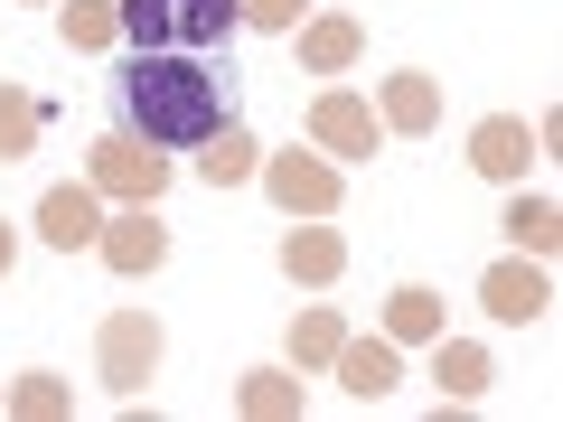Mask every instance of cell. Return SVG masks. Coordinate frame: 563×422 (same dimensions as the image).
Listing matches in <instances>:
<instances>
[{
    "mask_svg": "<svg viewBox=\"0 0 563 422\" xmlns=\"http://www.w3.org/2000/svg\"><path fill=\"white\" fill-rule=\"evenodd\" d=\"M103 122L113 141H141V151H207V141L235 122V76H217L188 47H132V57L103 76Z\"/></svg>",
    "mask_w": 563,
    "mask_h": 422,
    "instance_id": "1",
    "label": "cell"
},
{
    "mask_svg": "<svg viewBox=\"0 0 563 422\" xmlns=\"http://www.w3.org/2000/svg\"><path fill=\"white\" fill-rule=\"evenodd\" d=\"M113 10L132 47H188V57H207L217 38L244 29V0H113Z\"/></svg>",
    "mask_w": 563,
    "mask_h": 422,
    "instance_id": "2",
    "label": "cell"
},
{
    "mask_svg": "<svg viewBox=\"0 0 563 422\" xmlns=\"http://www.w3.org/2000/svg\"><path fill=\"white\" fill-rule=\"evenodd\" d=\"M95 366L113 395H141V385L161 376V320L151 310H113V320L95 329Z\"/></svg>",
    "mask_w": 563,
    "mask_h": 422,
    "instance_id": "3",
    "label": "cell"
},
{
    "mask_svg": "<svg viewBox=\"0 0 563 422\" xmlns=\"http://www.w3.org/2000/svg\"><path fill=\"white\" fill-rule=\"evenodd\" d=\"M263 188H273L291 216H329V207L347 198V179H339V160H310V151H273V160L254 169Z\"/></svg>",
    "mask_w": 563,
    "mask_h": 422,
    "instance_id": "4",
    "label": "cell"
},
{
    "mask_svg": "<svg viewBox=\"0 0 563 422\" xmlns=\"http://www.w3.org/2000/svg\"><path fill=\"white\" fill-rule=\"evenodd\" d=\"M95 198H122V207H161V188H169V160L161 151H141V141H103L95 151Z\"/></svg>",
    "mask_w": 563,
    "mask_h": 422,
    "instance_id": "5",
    "label": "cell"
},
{
    "mask_svg": "<svg viewBox=\"0 0 563 422\" xmlns=\"http://www.w3.org/2000/svg\"><path fill=\"white\" fill-rule=\"evenodd\" d=\"M479 301H488V320H544L554 310V281H544L536 254H507V263L479 273Z\"/></svg>",
    "mask_w": 563,
    "mask_h": 422,
    "instance_id": "6",
    "label": "cell"
},
{
    "mask_svg": "<svg viewBox=\"0 0 563 422\" xmlns=\"http://www.w3.org/2000/svg\"><path fill=\"white\" fill-rule=\"evenodd\" d=\"M536 151H544V141L526 132V113H488L479 132H470V169H479V179H526Z\"/></svg>",
    "mask_w": 563,
    "mask_h": 422,
    "instance_id": "7",
    "label": "cell"
},
{
    "mask_svg": "<svg viewBox=\"0 0 563 422\" xmlns=\"http://www.w3.org/2000/svg\"><path fill=\"white\" fill-rule=\"evenodd\" d=\"M310 141L339 151V160H366V151H376V103L366 95H320L310 103Z\"/></svg>",
    "mask_w": 563,
    "mask_h": 422,
    "instance_id": "8",
    "label": "cell"
},
{
    "mask_svg": "<svg viewBox=\"0 0 563 422\" xmlns=\"http://www.w3.org/2000/svg\"><path fill=\"white\" fill-rule=\"evenodd\" d=\"M38 235L57 244V254H85V244L103 235V198H95V188H76V179L47 188V198H38Z\"/></svg>",
    "mask_w": 563,
    "mask_h": 422,
    "instance_id": "9",
    "label": "cell"
},
{
    "mask_svg": "<svg viewBox=\"0 0 563 422\" xmlns=\"http://www.w3.org/2000/svg\"><path fill=\"white\" fill-rule=\"evenodd\" d=\"M95 254L113 263V273H161V263H169V235L151 225V207H132V216H103Z\"/></svg>",
    "mask_w": 563,
    "mask_h": 422,
    "instance_id": "10",
    "label": "cell"
},
{
    "mask_svg": "<svg viewBox=\"0 0 563 422\" xmlns=\"http://www.w3.org/2000/svg\"><path fill=\"white\" fill-rule=\"evenodd\" d=\"M395 376H404L395 338H347V347H339V385H347L357 403H385V395H395Z\"/></svg>",
    "mask_w": 563,
    "mask_h": 422,
    "instance_id": "11",
    "label": "cell"
},
{
    "mask_svg": "<svg viewBox=\"0 0 563 422\" xmlns=\"http://www.w3.org/2000/svg\"><path fill=\"white\" fill-rule=\"evenodd\" d=\"M282 273H291V281H339L347 273V244L329 235V225H291V235H282Z\"/></svg>",
    "mask_w": 563,
    "mask_h": 422,
    "instance_id": "12",
    "label": "cell"
},
{
    "mask_svg": "<svg viewBox=\"0 0 563 422\" xmlns=\"http://www.w3.org/2000/svg\"><path fill=\"white\" fill-rule=\"evenodd\" d=\"M376 122H395V132H432V122H442V85H432V76H385Z\"/></svg>",
    "mask_w": 563,
    "mask_h": 422,
    "instance_id": "13",
    "label": "cell"
},
{
    "mask_svg": "<svg viewBox=\"0 0 563 422\" xmlns=\"http://www.w3.org/2000/svg\"><path fill=\"white\" fill-rule=\"evenodd\" d=\"M254 169H263V141L244 132V122H225V132L198 151V179H207V188H244Z\"/></svg>",
    "mask_w": 563,
    "mask_h": 422,
    "instance_id": "14",
    "label": "cell"
},
{
    "mask_svg": "<svg viewBox=\"0 0 563 422\" xmlns=\"http://www.w3.org/2000/svg\"><path fill=\"white\" fill-rule=\"evenodd\" d=\"M357 47H366V29L339 20V10H329V20H301V66H310V76H339V66H357Z\"/></svg>",
    "mask_w": 563,
    "mask_h": 422,
    "instance_id": "15",
    "label": "cell"
},
{
    "mask_svg": "<svg viewBox=\"0 0 563 422\" xmlns=\"http://www.w3.org/2000/svg\"><path fill=\"white\" fill-rule=\"evenodd\" d=\"M432 385H442V403H470V395H488V347H470V338H442V347H432Z\"/></svg>",
    "mask_w": 563,
    "mask_h": 422,
    "instance_id": "16",
    "label": "cell"
},
{
    "mask_svg": "<svg viewBox=\"0 0 563 422\" xmlns=\"http://www.w3.org/2000/svg\"><path fill=\"white\" fill-rule=\"evenodd\" d=\"M385 338H395V347H413V338H442V301H432L422 281H404L395 301H385Z\"/></svg>",
    "mask_w": 563,
    "mask_h": 422,
    "instance_id": "17",
    "label": "cell"
},
{
    "mask_svg": "<svg viewBox=\"0 0 563 422\" xmlns=\"http://www.w3.org/2000/svg\"><path fill=\"white\" fill-rule=\"evenodd\" d=\"M235 413L244 422H291V413H301V376H244L235 385Z\"/></svg>",
    "mask_w": 563,
    "mask_h": 422,
    "instance_id": "18",
    "label": "cell"
},
{
    "mask_svg": "<svg viewBox=\"0 0 563 422\" xmlns=\"http://www.w3.org/2000/svg\"><path fill=\"white\" fill-rule=\"evenodd\" d=\"M38 132H47L38 95H20V85H0V160H29V151H38Z\"/></svg>",
    "mask_w": 563,
    "mask_h": 422,
    "instance_id": "19",
    "label": "cell"
},
{
    "mask_svg": "<svg viewBox=\"0 0 563 422\" xmlns=\"http://www.w3.org/2000/svg\"><path fill=\"white\" fill-rule=\"evenodd\" d=\"M339 347H347L339 310H301V320H291V366H339Z\"/></svg>",
    "mask_w": 563,
    "mask_h": 422,
    "instance_id": "20",
    "label": "cell"
},
{
    "mask_svg": "<svg viewBox=\"0 0 563 422\" xmlns=\"http://www.w3.org/2000/svg\"><path fill=\"white\" fill-rule=\"evenodd\" d=\"M57 38L66 47H113L122 38V10H113V0H66V10H57Z\"/></svg>",
    "mask_w": 563,
    "mask_h": 422,
    "instance_id": "21",
    "label": "cell"
},
{
    "mask_svg": "<svg viewBox=\"0 0 563 422\" xmlns=\"http://www.w3.org/2000/svg\"><path fill=\"white\" fill-rule=\"evenodd\" d=\"M554 235H563V216H554V198H517L507 207V244H517V254H554Z\"/></svg>",
    "mask_w": 563,
    "mask_h": 422,
    "instance_id": "22",
    "label": "cell"
},
{
    "mask_svg": "<svg viewBox=\"0 0 563 422\" xmlns=\"http://www.w3.org/2000/svg\"><path fill=\"white\" fill-rule=\"evenodd\" d=\"M10 413H20V422H57L66 413V385L57 376H20V385H10Z\"/></svg>",
    "mask_w": 563,
    "mask_h": 422,
    "instance_id": "23",
    "label": "cell"
},
{
    "mask_svg": "<svg viewBox=\"0 0 563 422\" xmlns=\"http://www.w3.org/2000/svg\"><path fill=\"white\" fill-rule=\"evenodd\" d=\"M301 10H310V0H244V20H254V29H301Z\"/></svg>",
    "mask_w": 563,
    "mask_h": 422,
    "instance_id": "24",
    "label": "cell"
},
{
    "mask_svg": "<svg viewBox=\"0 0 563 422\" xmlns=\"http://www.w3.org/2000/svg\"><path fill=\"white\" fill-rule=\"evenodd\" d=\"M10 263H20V235H10V225H0V273H10Z\"/></svg>",
    "mask_w": 563,
    "mask_h": 422,
    "instance_id": "25",
    "label": "cell"
}]
</instances>
